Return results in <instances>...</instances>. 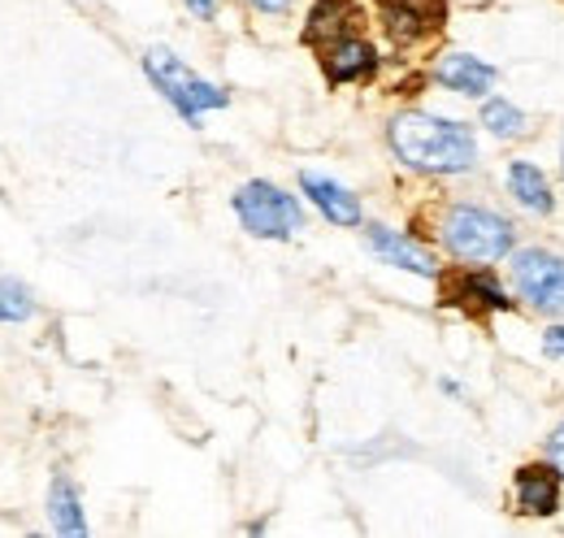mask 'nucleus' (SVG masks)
I'll return each mask as SVG.
<instances>
[{"instance_id":"12","label":"nucleus","mask_w":564,"mask_h":538,"mask_svg":"<svg viewBox=\"0 0 564 538\" xmlns=\"http://www.w3.org/2000/svg\"><path fill=\"white\" fill-rule=\"evenodd\" d=\"M434 78L456 96H487L495 87V66L469 57V53H447L434 62Z\"/></svg>"},{"instance_id":"10","label":"nucleus","mask_w":564,"mask_h":538,"mask_svg":"<svg viewBox=\"0 0 564 538\" xmlns=\"http://www.w3.org/2000/svg\"><path fill=\"white\" fill-rule=\"evenodd\" d=\"M344 35H360V4L356 0H313L308 9V26H304V44L326 49Z\"/></svg>"},{"instance_id":"15","label":"nucleus","mask_w":564,"mask_h":538,"mask_svg":"<svg viewBox=\"0 0 564 538\" xmlns=\"http://www.w3.org/2000/svg\"><path fill=\"white\" fill-rule=\"evenodd\" d=\"M48 517L57 526V535H87V517H83V504H78V491L66 473L53 477L48 486Z\"/></svg>"},{"instance_id":"16","label":"nucleus","mask_w":564,"mask_h":538,"mask_svg":"<svg viewBox=\"0 0 564 538\" xmlns=\"http://www.w3.org/2000/svg\"><path fill=\"white\" fill-rule=\"evenodd\" d=\"M482 127L499 134V139H521L525 134V114L517 105H508V100H487L482 105Z\"/></svg>"},{"instance_id":"5","label":"nucleus","mask_w":564,"mask_h":538,"mask_svg":"<svg viewBox=\"0 0 564 538\" xmlns=\"http://www.w3.org/2000/svg\"><path fill=\"white\" fill-rule=\"evenodd\" d=\"M512 287L543 318H564V257L547 252V248L517 252L512 257Z\"/></svg>"},{"instance_id":"17","label":"nucleus","mask_w":564,"mask_h":538,"mask_svg":"<svg viewBox=\"0 0 564 538\" xmlns=\"http://www.w3.org/2000/svg\"><path fill=\"white\" fill-rule=\"evenodd\" d=\"M35 313V300L22 282H9L0 278V322H26Z\"/></svg>"},{"instance_id":"4","label":"nucleus","mask_w":564,"mask_h":538,"mask_svg":"<svg viewBox=\"0 0 564 538\" xmlns=\"http://www.w3.org/2000/svg\"><path fill=\"white\" fill-rule=\"evenodd\" d=\"M230 204H235L243 230L257 235V239H291L295 230H304V208H300V201L286 196L274 183H265V179L243 183Z\"/></svg>"},{"instance_id":"13","label":"nucleus","mask_w":564,"mask_h":538,"mask_svg":"<svg viewBox=\"0 0 564 538\" xmlns=\"http://www.w3.org/2000/svg\"><path fill=\"white\" fill-rule=\"evenodd\" d=\"M369 248H373V257H382L387 266H400L409 269V273H422V278H434L438 266H434V257L417 248L409 235H400V230H387V226H369Z\"/></svg>"},{"instance_id":"1","label":"nucleus","mask_w":564,"mask_h":538,"mask_svg":"<svg viewBox=\"0 0 564 538\" xmlns=\"http://www.w3.org/2000/svg\"><path fill=\"white\" fill-rule=\"evenodd\" d=\"M391 152L417 174H465L478 165V139L465 122L409 109L387 127Z\"/></svg>"},{"instance_id":"9","label":"nucleus","mask_w":564,"mask_h":538,"mask_svg":"<svg viewBox=\"0 0 564 538\" xmlns=\"http://www.w3.org/2000/svg\"><path fill=\"white\" fill-rule=\"evenodd\" d=\"M322 66H326V78L335 87L339 83H365L378 69V53H373V44L365 35H344V40L322 49Z\"/></svg>"},{"instance_id":"20","label":"nucleus","mask_w":564,"mask_h":538,"mask_svg":"<svg viewBox=\"0 0 564 538\" xmlns=\"http://www.w3.org/2000/svg\"><path fill=\"white\" fill-rule=\"evenodd\" d=\"M183 4H187V9H192L200 22H209L213 13H217V0H183Z\"/></svg>"},{"instance_id":"8","label":"nucleus","mask_w":564,"mask_h":538,"mask_svg":"<svg viewBox=\"0 0 564 538\" xmlns=\"http://www.w3.org/2000/svg\"><path fill=\"white\" fill-rule=\"evenodd\" d=\"M447 300L452 304H460V309H469L474 318H482V313H508L512 309V300H508V291L495 282L491 269H456L447 282Z\"/></svg>"},{"instance_id":"7","label":"nucleus","mask_w":564,"mask_h":538,"mask_svg":"<svg viewBox=\"0 0 564 538\" xmlns=\"http://www.w3.org/2000/svg\"><path fill=\"white\" fill-rule=\"evenodd\" d=\"M561 470L552 461H534L512 473V504L521 517H552L561 513Z\"/></svg>"},{"instance_id":"19","label":"nucleus","mask_w":564,"mask_h":538,"mask_svg":"<svg viewBox=\"0 0 564 538\" xmlns=\"http://www.w3.org/2000/svg\"><path fill=\"white\" fill-rule=\"evenodd\" d=\"M543 356H552V361L564 356V326H552V331L543 335Z\"/></svg>"},{"instance_id":"3","label":"nucleus","mask_w":564,"mask_h":538,"mask_svg":"<svg viewBox=\"0 0 564 538\" xmlns=\"http://www.w3.org/2000/svg\"><path fill=\"white\" fill-rule=\"evenodd\" d=\"M143 74L152 78V87H156L192 127H200V114L230 105V96H226L221 87H213L209 78H200L187 62H178V57H174L170 49H161V44L143 53Z\"/></svg>"},{"instance_id":"14","label":"nucleus","mask_w":564,"mask_h":538,"mask_svg":"<svg viewBox=\"0 0 564 538\" xmlns=\"http://www.w3.org/2000/svg\"><path fill=\"white\" fill-rule=\"evenodd\" d=\"M508 192L517 196L521 208H530V213H552L556 208L552 183H547V174L534 161H512L508 165Z\"/></svg>"},{"instance_id":"2","label":"nucleus","mask_w":564,"mask_h":538,"mask_svg":"<svg viewBox=\"0 0 564 538\" xmlns=\"http://www.w3.org/2000/svg\"><path fill=\"white\" fill-rule=\"evenodd\" d=\"M438 239L456 261L491 266V261H503L512 252L517 230L508 217H499L482 204H447L438 217Z\"/></svg>"},{"instance_id":"11","label":"nucleus","mask_w":564,"mask_h":538,"mask_svg":"<svg viewBox=\"0 0 564 538\" xmlns=\"http://www.w3.org/2000/svg\"><path fill=\"white\" fill-rule=\"evenodd\" d=\"M300 187H304V196H308V201L322 208V217H326V222H335V226H360V201H356L344 183H335V179H326V174L304 170V174H300Z\"/></svg>"},{"instance_id":"6","label":"nucleus","mask_w":564,"mask_h":538,"mask_svg":"<svg viewBox=\"0 0 564 538\" xmlns=\"http://www.w3.org/2000/svg\"><path fill=\"white\" fill-rule=\"evenodd\" d=\"M378 13H382V26H387L391 44L413 49V44L443 31L447 0H378Z\"/></svg>"},{"instance_id":"22","label":"nucleus","mask_w":564,"mask_h":538,"mask_svg":"<svg viewBox=\"0 0 564 538\" xmlns=\"http://www.w3.org/2000/svg\"><path fill=\"white\" fill-rule=\"evenodd\" d=\"M561 179H564V143H561Z\"/></svg>"},{"instance_id":"21","label":"nucleus","mask_w":564,"mask_h":538,"mask_svg":"<svg viewBox=\"0 0 564 538\" xmlns=\"http://www.w3.org/2000/svg\"><path fill=\"white\" fill-rule=\"evenodd\" d=\"M257 9H265V13H286L291 9V0H252Z\"/></svg>"},{"instance_id":"18","label":"nucleus","mask_w":564,"mask_h":538,"mask_svg":"<svg viewBox=\"0 0 564 538\" xmlns=\"http://www.w3.org/2000/svg\"><path fill=\"white\" fill-rule=\"evenodd\" d=\"M543 456H547V461H552V465L561 470V477H564V421L556 426V430H552V434H547V448H543Z\"/></svg>"}]
</instances>
